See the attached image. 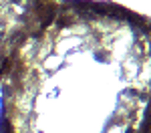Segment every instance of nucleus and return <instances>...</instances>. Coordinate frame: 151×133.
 I'll use <instances>...</instances> for the list:
<instances>
[{
    "instance_id": "f257e3e1",
    "label": "nucleus",
    "mask_w": 151,
    "mask_h": 133,
    "mask_svg": "<svg viewBox=\"0 0 151 133\" xmlns=\"http://www.w3.org/2000/svg\"><path fill=\"white\" fill-rule=\"evenodd\" d=\"M0 75V133H147V20L121 6L60 4Z\"/></svg>"
},
{
    "instance_id": "f03ea898",
    "label": "nucleus",
    "mask_w": 151,
    "mask_h": 133,
    "mask_svg": "<svg viewBox=\"0 0 151 133\" xmlns=\"http://www.w3.org/2000/svg\"><path fill=\"white\" fill-rule=\"evenodd\" d=\"M57 0H0V69L30 32L52 14Z\"/></svg>"
}]
</instances>
